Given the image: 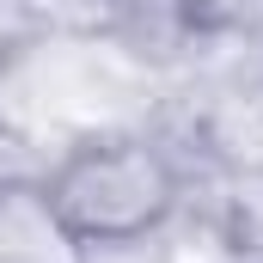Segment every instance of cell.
Listing matches in <instances>:
<instances>
[{
	"label": "cell",
	"instance_id": "6da1fadb",
	"mask_svg": "<svg viewBox=\"0 0 263 263\" xmlns=\"http://www.w3.org/2000/svg\"><path fill=\"white\" fill-rule=\"evenodd\" d=\"M165 98L172 80L117 37H25L0 55V129L49 165L80 141L153 129Z\"/></svg>",
	"mask_w": 263,
	"mask_h": 263
},
{
	"label": "cell",
	"instance_id": "7a4b0ae2",
	"mask_svg": "<svg viewBox=\"0 0 263 263\" xmlns=\"http://www.w3.org/2000/svg\"><path fill=\"white\" fill-rule=\"evenodd\" d=\"M190 159L178 153V141L159 129H123L67 147L62 159L43 172L49 202L62 208L67 233L92 251V245H135L153 239L178 220V208L190 196Z\"/></svg>",
	"mask_w": 263,
	"mask_h": 263
},
{
	"label": "cell",
	"instance_id": "3957f363",
	"mask_svg": "<svg viewBox=\"0 0 263 263\" xmlns=\"http://www.w3.org/2000/svg\"><path fill=\"white\" fill-rule=\"evenodd\" d=\"M0 263H86V245L67 233L43 178L0 184Z\"/></svg>",
	"mask_w": 263,
	"mask_h": 263
}]
</instances>
